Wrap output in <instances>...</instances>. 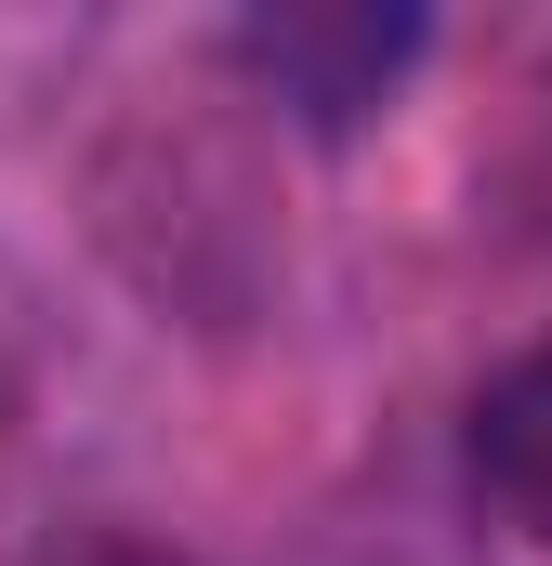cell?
<instances>
[{
  "mask_svg": "<svg viewBox=\"0 0 552 566\" xmlns=\"http://www.w3.org/2000/svg\"><path fill=\"white\" fill-rule=\"evenodd\" d=\"M460 474H474V501L513 541H552V343H527L513 369H487V396L460 422Z\"/></svg>",
  "mask_w": 552,
  "mask_h": 566,
  "instance_id": "2",
  "label": "cell"
},
{
  "mask_svg": "<svg viewBox=\"0 0 552 566\" xmlns=\"http://www.w3.org/2000/svg\"><path fill=\"white\" fill-rule=\"evenodd\" d=\"M421 40H434V27H421L408 0H276V13H237L224 53L264 80L302 133H355V119L421 66Z\"/></svg>",
  "mask_w": 552,
  "mask_h": 566,
  "instance_id": "1",
  "label": "cell"
},
{
  "mask_svg": "<svg viewBox=\"0 0 552 566\" xmlns=\"http://www.w3.org/2000/svg\"><path fill=\"white\" fill-rule=\"evenodd\" d=\"M26 566H184L171 541H132V527H66V541H40Z\"/></svg>",
  "mask_w": 552,
  "mask_h": 566,
  "instance_id": "3",
  "label": "cell"
}]
</instances>
